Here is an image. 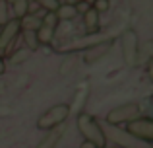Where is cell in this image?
<instances>
[{"label":"cell","mask_w":153,"mask_h":148,"mask_svg":"<svg viewBox=\"0 0 153 148\" xmlns=\"http://www.w3.org/2000/svg\"><path fill=\"white\" fill-rule=\"evenodd\" d=\"M76 127H78L79 134H82L85 140L93 142L97 148L107 146V137H105V133H103V127L93 115L82 111V113L76 117Z\"/></svg>","instance_id":"1"},{"label":"cell","mask_w":153,"mask_h":148,"mask_svg":"<svg viewBox=\"0 0 153 148\" xmlns=\"http://www.w3.org/2000/svg\"><path fill=\"white\" fill-rule=\"evenodd\" d=\"M120 53H122V61L126 66H138L140 65V39L136 29H124L120 35Z\"/></svg>","instance_id":"2"},{"label":"cell","mask_w":153,"mask_h":148,"mask_svg":"<svg viewBox=\"0 0 153 148\" xmlns=\"http://www.w3.org/2000/svg\"><path fill=\"white\" fill-rule=\"evenodd\" d=\"M70 105L68 103H56V105L49 107L41 117L37 119V129L41 131H51V129H56L60 127L62 123H66V119L70 117Z\"/></svg>","instance_id":"3"},{"label":"cell","mask_w":153,"mask_h":148,"mask_svg":"<svg viewBox=\"0 0 153 148\" xmlns=\"http://www.w3.org/2000/svg\"><path fill=\"white\" fill-rule=\"evenodd\" d=\"M140 115H142L140 103L130 101V103H122V105H118V107H112V109L107 113L105 121H107V125H111V127H120V125H126V123L138 119Z\"/></svg>","instance_id":"4"},{"label":"cell","mask_w":153,"mask_h":148,"mask_svg":"<svg viewBox=\"0 0 153 148\" xmlns=\"http://www.w3.org/2000/svg\"><path fill=\"white\" fill-rule=\"evenodd\" d=\"M126 133L130 134V137H134L136 140H142L149 146L153 142V119L140 115L138 119L126 123Z\"/></svg>","instance_id":"5"},{"label":"cell","mask_w":153,"mask_h":148,"mask_svg":"<svg viewBox=\"0 0 153 148\" xmlns=\"http://www.w3.org/2000/svg\"><path fill=\"white\" fill-rule=\"evenodd\" d=\"M22 27H19V20L18 18H10L2 27H0V57H6L10 53V49L16 45Z\"/></svg>","instance_id":"6"},{"label":"cell","mask_w":153,"mask_h":148,"mask_svg":"<svg viewBox=\"0 0 153 148\" xmlns=\"http://www.w3.org/2000/svg\"><path fill=\"white\" fill-rule=\"evenodd\" d=\"M111 49H112V39H101V41L93 43L91 47H87V49L83 51V61H85L87 65L97 62V61H101L103 57H107V53Z\"/></svg>","instance_id":"7"},{"label":"cell","mask_w":153,"mask_h":148,"mask_svg":"<svg viewBox=\"0 0 153 148\" xmlns=\"http://www.w3.org/2000/svg\"><path fill=\"white\" fill-rule=\"evenodd\" d=\"M64 131H66V123H62L60 127H56V129H51L47 131L45 138H43L41 142H39L35 148H56V144H58L60 140H62V134Z\"/></svg>","instance_id":"8"},{"label":"cell","mask_w":153,"mask_h":148,"mask_svg":"<svg viewBox=\"0 0 153 148\" xmlns=\"http://www.w3.org/2000/svg\"><path fill=\"white\" fill-rule=\"evenodd\" d=\"M83 16V27H85V35H97L99 33V27H101V14L89 8Z\"/></svg>","instance_id":"9"},{"label":"cell","mask_w":153,"mask_h":148,"mask_svg":"<svg viewBox=\"0 0 153 148\" xmlns=\"http://www.w3.org/2000/svg\"><path fill=\"white\" fill-rule=\"evenodd\" d=\"M54 14H56V18H58V22H72V20L78 18V12H76L74 2L58 4V8L54 10Z\"/></svg>","instance_id":"10"},{"label":"cell","mask_w":153,"mask_h":148,"mask_svg":"<svg viewBox=\"0 0 153 148\" xmlns=\"http://www.w3.org/2000/svg\"><path fill=\"white\" fill-rule=\"evenodd\" d=\"M41 26H43V20H41V16H37V14H25L23 18H19V27H22V31H37Z\"/></svg>","instance_id":"11"},{"label":"cell","mask_w":153,"mask_h":148,"mask_svg":"<svg viewBox=\"0 0 153 148\" xmlns=\"http://www.w3.org/2000/svg\"><path fill=\"white\" fill-rule=\"evenodd\" d=\"M35 33H37V41H39L41 47L43 45H51V43L54 41V37H56V29L51 27V26H45V23H43Z\"/></svg>","instance_id":"12"},{"label":"cell","mask_w":153,"mask_h":148,"mask_svg":"<svg viewBox=\"0 0 153 148\" xmlns=\"http://www.w3.org/2000/svg\"><path fill=\"white\" fill-rule=\"evenodd\" d=\"M31 51L27 47H19V49H14L10 53V62L12 65H23L25 61H29Z\"/></svg>","instance_id":"13"},{"label":"cell","mask_w":153,"mask_h":148,"mask_svg":"<svg viewBox=\"0 0 153 148\" xmlns=\"http://www.w3.org/2000/svg\"><path fill=\"white\" fill-rule=\"evenodd\" d=\"M23 37V43H25V47L33 53V51H37V49H41V45H39V41H37V33L35 31H22L19 33Z\"/></svg>","instance_id":"14"},{"label":"cell","mask_w":153,"mask_h":148,"mask_svg":"<svg viewBox=\"0 0 153 148\" xmlns=\"http://www.w3.org/2000/svg\"><path fill=\"white\" fill-rule=\"evenodd\" d=\"M10 6H12V10H14V18L19 20L29 12V0H14Z\"/></svg>","instance_id":"15"},{"label":"cell","mask_w":153,"mask_h":148,"mask_svg":"<svg viewBox=\"0 0 153 148\" xmlns=\"http://www.w3.org/2000/svg\"><path fill=\"white\" fill-rule=\"evenodd\" d=\"M29 2H33V4H37L41 10H45V12H54L56 8H58V0H29Z\"/></svg>","instance_id":"16"},{"label":"cell","mask_w":153,"mask_h":148,"mask_svg":"<svg viewBox=\"0 0 153 148\" xmlns=\"http://www.w3.org/2000/svg\"><path fill=\"white\" fill-rule=\"evenodd\" d=\"M91 8H93L97 14H105V12L111 8V0H91Z\"/></svg>","instance_id":"17"},{"label":"cell","mask_w":153,"mask_h":148,"mask_svg":"<svg viewBox=\"0 0 153 148\" xmlns=\"http://www.w3.org/2000/svg\"><path fill=\"white\" fill-rule=\"evenodd\" d=\"M10 20V6L6 0H0V27Z\"/></svg>","instance_id":"18"},{"label":"cell","mask_w":153,"mask_h":148,"mask_svg":"<svg viewBox=\"0 0 153 148\" xmlns=\"http://www.w3.org/2000/svg\"><path fill=\"white\" fill-rule=\"evenodd\" d=\"M74 6H76L78 16H79V14H85V12L91 8V0H78V2H74Z\"/></svg>","instance_id":"19"},{"label":"cell","mask_w":153,"mask_h":148,"mask_svg":"<svg viewBox=\"0 0 153 148\" xmlns=\"http://www.w3.org/2000/svg\"><path fill=\"white\" fill-rule=\"evenodd\" d=\"M6 72V61H4V57H0V76Z\"/></svg>","instance_id":"20"},{"label":"cell","mask_w":153,"mask_h":148,"mask_svg":"<svg viewBox=\"0 0 153 148\" xmlns=\"http://www.w3.org/2000/svg\"><path fill=\"white\" fill-rule=\"evenodd\" d=\"M79 148H97V146H95L93 142H89V140H83L82 144H79Z\"/></svg>","instance_id":"21"},{"label":"cell","mask_w":153,"mask_h":148,"mask_svg":"<svg viewBox=\"0 0 153 148\" xmlns=\"http://www.w3.org/2000/svg\"><path fill=\"white\" fill-rule=\"evenodd\" d=\"M103 148H120V146H116V144H112V146H108V144H107V146H103Z\"/></svg>","instance_id":"22"}]
</instances>
